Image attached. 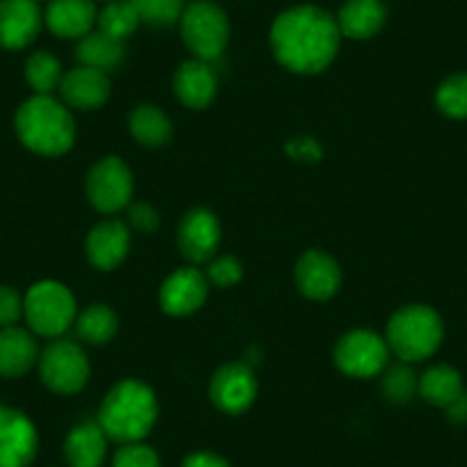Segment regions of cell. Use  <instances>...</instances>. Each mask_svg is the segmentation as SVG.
Segmentation results:
<instances>
[{
    "instance_id": "17",
    "label": "cell",
    "mask_w": 467,
    "mask_h": 467,
    "mask_svg": "<svg viewBox=\"0 0 467 467\" xmlns=\"http://www.w3.org/2000/svg\"><path fill=\"white\" fill-rule=\"evenodd\" d=\"M129 245H131V234L124 227V223L106 220L89 232L85 248H88V257L94 266L101 271H110L124 262V257L129 254Z\"/></svg>"
},
{
    "instance_id": "8",
    "label": "cell",
    "mask_w": 467,
    "mask_h": 467,
    "mask_svg": "<svg viewBox=\"0 0 467 467\" xmlns=\"http://www.w3.org/2000/svg\"><path fill=\"white\" fill-rule=\"evenodd\" d=\"M389 346L371 330H353L337 341L335 362L344 374L371 379L388 365Z\"/></svg>"
},
{
    "instance_id": "36",
    "label": "cell",
    "mask_w": 467,
    "mask_h": 467,
    "mask_svg": "<svg viewBox=\"0 0 467 467\" xmlns=\"http://www.w3.org/2000/svg\"><path fill=\"white\" fill-rule=\"evenodd\" d=\"M286 154L300 163H314V161L321 159V147L312 138H296L286 145Z\"/></svg>"
},
{
    "instance_id": "28",
    "label": "cell",
    "mask_w": 467,
    "mask_h": 467,
    "mask_svg": "<svg viewBox=\"0 0 467 467\" xmlns=\"http://www.w3.org/2000/svg\"><path fill=\"white\" fill-rule=\"evenodd\" d=\"M62 76L65 74H62L60 62L51 53H33L26 62V80L35 89V94H51L53 89L60 88Z\"/></svg>"
},
{
    "instance_id": "30",
    "label": "cell",
    "mask_w": 467,
    "mask_h": 467,
    "mask_svg": "<svg viewBox=\"0 0 467 467\" xmlns=\"http://www.w3.org/2000/svg\"><path fill=\"white\" fill-rule=\"evenodd\" d=\"M383 392L389 401L406 403L420 392V380H417L415 371L408 365H397L388 371L383 380Z\"/></svg>"
},
{
    "instance_id": "18",
    "label": "cell",
    "mask_w": 467,
    "mask_h": 467,
    "mask_svg": "<svg viewBox=\"0 0 467 467\" xmlns=\"http://www.w3.org/2000/svg\"><path fill=\"white\" fill-rule=\"evenodd\" d=\"M97 16L92 0H51L44 21L57 37L83 39L97 24Z\"/></svg>"
},
{
    "instance_id": "20",
    "label": "cell",
    "mask_w": 467,
    "mask_h": 467,
    "mask_svg": "<svg viewBox=\"0 0 467 467\" xmlns=\"http://www.w3.org/2000/svg\"><path fill=\"white\" fill-rule=\"evenodd\" d=\"M388 10L380 0H346L337 15L339 33L348 39H369L383 28Z\"/></svg>"
},
{
    "instance_id": "9",
    "label": "cell",
    "mask_w": 467,
    "mask_h": 467,
    "mask_svg": "<svg viewBox=\"0 0 467 467\" xmlns=\"http://www.w3.org/2000/svg\"><path fill=\"white\" fill-rule=\"evenodd\" d=\"M85 191H88V200L92 202L94 209H99L101 213H115L131 202V170L115 156L101 159L89 170Z\"/></svg>"
},
{
    "instance_id": "39",
    "label": "cell",
    "mask_w": 467,
    "mask_h": 467,
    "mask_svg": "<svg viewBox=\"0 0 467 467\" xmlns=\"http://www.w3.org/2000/svg\"><path fill=\"white\" fill-rule=\"evenodd\" d=\"M35 3H37V0H35Z\"/></svg>"
},
{
    "instance_id": "25",
    "label": "cell",
    "mask_w": 467,
    "mask_h": 467,
    "mask_svg": "<svg viewBox=\"0 0 467 467\" xmlns=\"http://www.w3.org/2000/svg\"><path fill=\"white\" fill-rule=\"evenodd\" d=\"M129 127H131L133 138L147 147H161L172 138V122L168 119V115L150 103L133 110Z\"/></svg>"
},
{
    "instance_id": "10",
    "label": "cell",
    "mask_w": 467,
    "mask_h": 467,
    "mask_svg": "<svg viewBox=\"0 0 467 467\" xmlns=\"http://www.w3.org/2000/svg\"><path fill=\"white\" fill-rule=\"evenodd\" d=\"M211 401L229 415H239L253 406L257 397V380L245 362H229L211 379Z\"/></svg>"
},
{
    "instance_id": "32",
    "label": "cell",
    "mask_w": 467,
    "mask_h": 467,
    "mask_svg": "<svg viewBox=\"0 0 467 467\" xmlns=\"http://www.w3.org/2000/svg\"><path fill=\"white\" fill-rule=\"evenodd\" d=\"M112 467H161V461L151 447H147L142 442H131L124 444L115 453Z\"/></svg>"
},
{
    "instance_id": "29",
    "label": "cell",
    "mask_w": 467,
    "mask_h": 467,
    "mask_svg": "<svg viewBox=\"0 0 467 467\" xmlns=\"http://www.w3.org/2000/svg\"><path fill=\"white\" fill-rule=\"evenodd\" d=\"M438 108L453 119H467V74H456L438 89Z\"/></svg>"
},
{
    "instance_id": "21",
    "label": "cell",
    "mask_w": 467,
    "mask_h": 467,
    "mask_svg": "<svg viewBox=\"0 0 467 467\" xmlns=\"http://www.w3.org/2000/svg\"><path fill=\"white\" fill-rule=\"evenodd\" d=\"M174 94L188 108H206L215 97V74L204 60L183 62L174 74Z\"/></svg>"
},
{
    "instance_id": "22",
    "label": "cell",
    "mask_w": 467,
    "mask_h": 467,
    "mask_svg": "<svg viewBox=\"0 0 467 467\" xmlns=\"http://www.w3.org/2000/svg\"><path fill=\"white\" fill-rule=\"evenodd\" d=\"M106 449L108 435L99 424L76 426L65 440V458L69 467H101Z\"/></svg>"
},
{
    "instance_id": "27",
    "label": "cell",
    "mask_w": 467,
    "mask_h": 467,
    "mask_svg": "<svg viewBox=\"0 0 467 467\" xmlns=\"http://www.w3.org/2000/svg\"><path fill=\"white\" fill-rule=\"evenodd\" d=\"M78 337L88 344H106L117 332V317L106 305H92L76 321Z\"/></svg>"
},
{
    "instance_id": "14",
    "label": "cell",
    "mask_w": 467,
    "mask_h": 467,
    "mask_svg": "<svg viewBox=\"0 0 467 467\" xmlns=\"http://www.w3.org/2000/svg\"><path fill=\"white\" fill-rule=\"evenodd\" d=\"M209 280L195 268H179L161 286V307L170 317H188L204 305Z\"/></svg>"
},
{
    "instance_id": "3",
    "label": "cell",
    "mask_w": 467,
    "mask_h": 467,
    "mask_svg": "<svg viewBox=\"0 0 467 467\" xmlns=\"http://www.w3.org/2000/svg\"><path fill=\"white\" fill-rule=\"evenodd\" d=\"M15 127L19 140L35 154L60 156L74 145V117L51 94H35L21 103Z\"/></svg>"
},
{
    "instance_id": "2",
    "label": "cell",
    "mask_w": 467,
    "mask_h": 467,
    "mask_svg": "<svg viewBox=\"0 0 467 467\" xmlns=\"http://www.w3.org/2000/svg\"><path fill=\"white\" fill-rule=\"evenodd\" d=\"M159 403L154 392L140 380H122L103 399L99 421L108 438L122 444L140 442L154 426Z\"/></svg>"
},
{
    "instance_id": "19",
    "label": "cell",
    "mask_w": 467,
    "mask_h": 467,
    "mask_svg": "<svg viewBox=\"0 0 467 467\" xmlns=\"http://www.w3.org/2000/svg\"><path fill=\"white\" fill-rule=\"evenodd\" d=\"M39 360L37 341L19 326L0 327V376L19 379L28 374Z\"/></svg>"
},
{
    "instance_id": "4",
    "label": "cell",
    "mask_w": 467,
    "mask_h": 467,
    "mask_svg": "<svg viewBox=\"0 0 467 467\" xmlns=\"http://www.w3.org/2000/svg\"><path fill=\"white\" fill-rule=\"evenodd\" d=\"M444 327L438 314L426 305L403 307L389 318L388 346L403 362H417L440 348Z\"/></svg>"
},
{
    "instance_id": "13",
    "label": "cell",
    "mask_w": 467,
    "mask_h": 467,
    "mask_svg": "<svg viewBox=\"0 0 467 467\" xmlns=\"http://www.w3.org/2000/svg\"><path fill=\"white\" fill-rule=\"evenodd\" d=\"M183 257L195 264L211 262L220 244V224L211 211L192 209L183 215L177 234Z\"/></svg>"
},
{
    "instance_id": "1",
    "label": "cell",
    "mask_w": 467,
    "mask_h": 467,
    "mask_svg": "<svg viewBox=\"0 0 467 467\" xmlns=\"http://www.w3.org/2000/svg\"><path fill=\"white\" fill-rule=\"evenodd\" d=\"M339 26L327 12L300 5L282 12L271 30V47L277 62L296 74H318L339 48Z\"/></svg>"
},
{
    "instance_id": "7",
    "label": "cell",
    "mask_w": 467,
    "mask_h": 467,
    "mask_svg": "<svg viewBox=\"0 0 467 467\" xmlns=\"http://www.w3.org/2000/svg\"><path fill=\"white\" fill-rule=\"evenodd\" d=\"M44 385L57 394H76L89 379V362L83 348L74 341H53L37 360Z\"/></svg>"
},
{
    "instance_id": "35",
    "label": "cell",
    "mask_w": 467,
    "mask_h": 467,
    "mask_svg": "<svg viewBox=\"0 0 467 467\" xmlns=\"http://www.w3.org/2000/svg\"><path fill=\"white\" fill-rule=\"evenodd\" d=\"M129 220H131V224L138 232L145 234L154 232V229L159 227V213L154 211V206L145 204V202H138V204H133L131 209H129Z\"/></svg>"
},
{
    "instance_id": "34",
    "label": "cell",
    "mask_w": 467,
    "mask_h": 467,
    "mask_svg": "<svg viewBox=\"0 0 467 467\" xmlns=\"http://www.w3.org/2000/svg\"><path fill=\"white\" fill-rule=\"evenodd\" d=\"M24 317V298L12 286H0V327L16 326Z\"/></svg>"
},
{
    "instance_id": "11",
    "label": "cell",
    "mask_w": 467,
    "mask_h": 467,
    "mask_svg": "<svg viewBox=\"0 0 467 467\" xmlns=\"http://www.w3.org/2000/svg\"><path fill=\"white\" fill-rule=\"evenodd\" d=\"M37 453L35 424L15 408L0 406V467H28Z\"/></svg>"
},
{
    "instance_id": "5",
    "label": "cell",
    "mask_w": 467,
    "mask_h": 467,
    "mask_svg": "<svg viewBox=\"0 0 467 467\" xmlns=\"http://www.w3.org/2000/svg\"><path fill=\"white\" fill-rule=\"evenodd\" d=\"M24 317L33 332L60 337L76 318V300L60 282H37L24 298Z\"/></svg>"
},
{
    "instance_id": "31",
    "label": "cell",
    "mask_w": 467,
    "mask_h": 467,
    "mask_svg": "<svg viewBox=\"0 0 467 467\" xmlns=\"http://www.w3.org/2000/svg\"><path fill=\"white\" fill-rule=\"evenodd\" d=\"M140 21L151 26H170L183 15V0H131Z\"/></svg>"
},
{
    "instance_id": "15",
    "label": "cell",
    "mask_w": 467,
    "mask_h": 467,
    "mask_svg": "<svg viewBox=\"0 0 467 467\" xmlns=\"http://www.w3.org/2000/svg\"><path fill=\"white\" fill-rule=\"evenodd\" d=\"M296 282L307 298L327 300L339 289L341 271L330 254L309 250L296 264Z\"/></svg>"
},
{
    "instance_id": "23",
    "label": "cell",
    "mask_w": 467,
    "mask_h": 467,
    "mask_svg": "<svg viewBox=\"0 0 467 467\" xmlns=\"http://www.w3.org/2000/svg\"><path fill=\"white\" fill-rule=\"evenodd\" d=\"M420 394L433 406L449 408L465 394L462 392L461 374L447 365L431 367L420 379Z\"/></svg>"
},
{
    "instance_id": "37",
    "label": "cell",
    "mask_w": 467,
    "mask_h": 467,
    "mask_svg": "<svg viewBox=\"0 0 467 467\" xmlns=\"http://www.w3.org/2000/svg\"><path fill=\"white\" fill-rule=\"evenodd\" d=\"M183 467H229V462L223 456L211 451H197L183 461Z\"/></svg>"
},
{
    "instance_id": "16",
    "label": "cell",
    "mask_w": 467,
    "mask_h": 467,
    "mask_svg": "<svg viewBox=\"0 0 467 467\" xmlns=\"http://www.w3.org/2000/svg\"><path fill=\"white\" fill-rule=\"evenodd\" d=\"M60 94L67 106L78 108V110H94L103 106L110 94V80L103 71L92 67H76L69 74L62 76Z\"/></svg>"
},
{
    "instance_id": "26",
    "label": "cell",
    "mask_w": 467,
    "mask_h": 467,
    "mask_svg": "<svg viewBox=\"0 0 467 467\" xmlns=\"http://www.w3.org/2000/svg\"><path fill=\"white\" fill-rule=\"evenodd\" d=\"M138 24H140V15L131 0H110V5L103 7L97 16L99 33L119 39V42L136 33Z\"/></svg>"
},
{
    "instance_id": "12",
    "label": "cell",
    "mask_w": 467,
    "mask_h": 467,
    "mask_svg": "<svg viewBox=\"0 0 467 467\" xmlns=\"http://www.w3.org/2000/svg\"><path fill=\"white\" fill-rule=\"evenodd\" d=\"M42 28V12L35 0H0V47L19 51L35 42Z\"/></svg>"
},
{
    "instance_id": "33",
    "label": "cell",
    "mask_w": 467,
    "mask_h": 467,
    "mask_svg": "<svg viewBox=\"0 0 467 467\" xmlns=\"http://www.w3.org/2000/svg\"><path fill=\"white\" fill-rule=\"evenodd\" d=\"M244 277V266H241L239 259L234 257H220L215 262H211L209 273H206V280L213 282L218 286H232Z\"/></svg>"
},
{
    "instance_id": "6",
    "label": "cell",
    "mask_w": 467,
    "mask_h": 467,
    "mask_svg": "<svg viewBox=\"0 0 467 467\" xmlns=\"http://www.w3.org/2000/svg\"><path fill=\"white\" fill-rule=\"evenodd\" d=\"M182 35L197 60H215L229 42L227 15L209 0L192 3L182 15Z\"/></svg>"
},
{
    "instance_id": "38",
    "label": "cell",
    "mask_w": 467,
    "mask_h": 467,
    "mask_svg": "<svg viewBox=\"0 0 467 467\" xmlns=\"http://www.w3.org/2000/svg\"><path fill=\"white\" fill-rule=\"evenodd\" d=\"M444 410L449 412L451 421H467V394H462L458 401H453L451 406L444 408Z\"/></svg>"
},
{
    "instance_id": "24",
    "label": "cell",
    "mask_w": 467,
    "mask_h": 467,
    "mask_svg": "<svg viewBox=\"0 0 467 467\" xmlns=\"http://www.w3.org/2000/svg\"><path fill=\"white\" fill-rule=\"evenodd\" d=\"M76 57L83 67H92L99 71L115 69L124 57V47L119 39H112L103 33H89L80 39L76 48Z\"/></svg>"
}]
</instances>
